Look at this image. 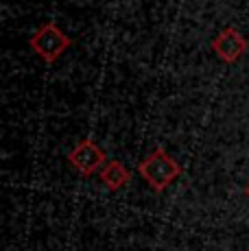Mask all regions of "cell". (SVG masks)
Masks as SVG:
<instances>
[{
  "label": "cell",
  "instance_id": "6da1fadb",
  "mask_svg": "<svg viewBox=\"0 0 249 251\" xmlns=\"http://www.w3.org/2000/svg\"><path fill=\"white\" fill-rule=\"evenodd\" d=\"M138 171L155 192H164L181 175V166L166 153L164 147L153 149L149 155L138 164Z\"/></svg>",
  "mask_w": 249,
  "mask_h": 251
},
{
  "label": "cell",
  "instance_id": "277c9868",
  "mask_svg": "<svg viewBox=\"0 0 249 251\" xmlns=\"http://www.w3.org/2000/svg\"><path fill=\"white\" fill-rule=\"evenodd\" d=\"M212 50L217 52V57L225 64H236L249 48V40L238 31L236 26H227L221 28L217 35L210 42Z\"/></svg>",
  "mask_w": 249,
  "mask_h": 251
},
{
  "label": "cell",
  "instance_id": "7a4b0ae2",
  "mask_svg": "<svg viewBox=\"0 0 249 251\" xmlns=\"http://www.w3.org/2000/svg\"><path fill=\"white\" fill-rule=\"evenodd\" d=\"M33 52L37 57H42L44 64H55L59 61V57L73 46V37L66 35V31L57 22H44L28 40Z\"/></svg>",
  "mask_w": 249,
  "mask_h": 251
},
{
  "label": "cell",
  "instance_id": "8992f818",
  "mask_svg": "<svg viewBox=\"0 0 249 251\" xmlns=\"http://www.w3.org/2000/svg\"><path fill=\"white\" fill-rule=\"evenodd\" d=\"M245 195L249 197V181H247V186H245Z\"/></svg>",
  "mask_w": 249,
  "mask_h": 251
},
{
  "label": "cell",
  "instance_id": "3957f363",
  "mask_svg": "<svg viewBox=\"0 0 249 251\" xmlns=\"http://www.w3.org/2000/svg\"><path fill=\"white\" fill-rule=\"evenodd\" d=\"M68 162L76 168V173L90 177L94 173H100V168L107 164V155H105V151L92 138H83L68 153Z\"/></svg>",
  "mask_w": 249,
  "mask_h": 251
},
{
  "label": "cell",
  "instance_id": "5b68a950",
  "mask_svg": "<svg viewBox=\"0 0 249 251\" xmlns=\"http://www.w3.org/2000/svg\"><path fill=\"white\" fill-rule=\"evenodd\" d=\"M99 179H100V183H103L105 188H107V190L116 192V190H121V188H124L129 181H131V171H129L123 162L109 160L103 168H100Z\"/></svg>",
  "mask_w": 249,
  "mask_h": 251
}]
</instances>
